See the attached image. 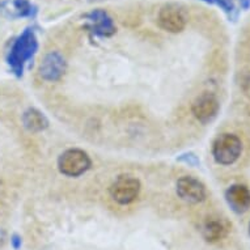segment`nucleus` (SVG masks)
<instances>
[{"mask_svg":"<svg viewBox=\"0 0 250 250\" xmlns=\"http://www.w3.org/2000/svg\"><path fill=\"white\" fill-rule=\"evenodd\" d=\"M38 50V41L33 29H25L24 32L12 42L7 55V63L16 76H22L26 63L32 61Z\"/></svg>","mask_w":250,"mask_h":250,"instance_id":"f257e3e1","label":"nucleus"},{"mask_svg":"<svg viewBox=\"0 0 250 250\" xmlns=\"http://www.w3.org/2000/svg\"><path fill=\"white\" fill-rule=\"evenodd\" d=\"M242 153V142L237 135L224 132L212 143V156L215 163L223 167L233 165Z\"/></svg>","mask_w":250,"mask_h":250,"instance_id":"f03ea898","label":"nucleus"},{"mask_svg":"<svg viewBox=\"0 0 250 250\" xmlns=\"http://www.w3.org/2000/svg\"><path fill=\"white\" fill-rule=\"evenodd\" d=\"M92 167L89 155L80 148H70L58 157V169L61 174L78 178L86 173Z\"/></svg>","mask_w":250,"mask_h":250,"instance_id":"7ed1b4c3","label":"nucleus"},{"mask_svg":"<svg viewBox=\"0 0 250 250\" xmlns=\"http://www.w3.org/2000/svg\"><path fill=\"white\" fill-rule=\"evenodd\" d=\"M142 190L140 181L130 174H122L117 177L109 188L111 199L121 206L131 205L138 199Z\"/></svg>","mask_w":250,"mask_h":250,"instance_id":"20e7f679","label":"nucleus"},{"mask_svg":"<svg viewBox=\"0 0 250 250\" xmlns=\"http://www.w3.org/2000/svg\"><path fill=\"white\" fill-rule=\"evenodd\" d=\"M157 24L169 33H181L188 24V13L182 5L169 3L161 7L157 15Z\"/></svg>","mask_w":250,"mask_h":250,"instance_id":"39448f33","label":"nucleus"},{"mask_svg":"<svg viewBox=\"0 0 250 250\" xmlns=\"http://www.w3.org/2000/svg\"><path fill=\"white\" fill-rule=\"evenodd\" d=\"M220 111V103L213 93L203 92L191 104V113L198 122L202 125H208L216 119Z\"/></svg>","mask_w":250,"mask_h":250,"instance_id":"423d86ee","label":"nucleus"},{"mask_svg":"<svg viewBox=\"0 0 250 250\" xmlns=\"http://www.w3.org/2000/svg\"><path fill=\"white\" fill-rule=\"evenodd\" d=\"M85 29L97 37H111L117 32L114 20L106 11L104 9H93L84 15Z\"/></svg>","mask_w":250,"mask_h":250,"instance_id":"0eeeda50","label":"nucleus"},{"mask_svg":"<svg viewBox=\"0 0 250 250\" xmlns=\"http://www.w3.org/2000/svg\"><path fill=\"white\" fill-rule=\"evenodd\" d=\"M176 191L178 198L191 205L202 203L207 198V190L203 182L193 176H184L178 178Z\"/></svg>","mask_w":250,"mask_h":250,"instance_id":"6e6552de","label":"nucleus"},{"mask_svg":"<svg viewBox=\"0 0 250 250\" xmlns=\"http://www.w3.org/2000/svg\"><path fill=\"white\" fill-rule=\"evenodd\" d=\"M67 62L59 51H50L40 64V76L50 83L58 82L66 74Z\"/></svg>","mask_w":250,"mask_h":250,"instance_id":"1a4fd4ad","label":"nucleus"},{"mask_svg":"<svg viewBox=\"0 0 250 250\" xmlns=\"http://www.w3.org/2000/svg\"><path fill=\"white\" fill-rule=\"evenodd\" d=\"M230 224L224 217L211 216L202 224V236L209 244L223 241L229 234Z\"/></svg>","mask_w":250,"mask_h":250,"instance_id":"9d476101","label":"nucleus"},{"mask_svg":"<svg viewBox=\"0 0 250 250\" xmlns=\"http://www.w3.org/2000/svg\"><path fill=\"white\" fill-rule=\"evenodd\" d=\"M226 201L233 212L241 215L250 208V190L242 184H234L226 191Z\"/></svg>","mask_w":250,"mask_h":250,"instance_id":"9b49d317","label":"nucleus"},{"mask_svg":"<svg viewBox=\"0 0 250 250\" xmlns=\"http://www.w3.org/2000/svg\"><path fill=\"white\" fill-rule=\"evenodd\" d=\"M21 121L24 127L30 132H42L49 127V119L42 111L34 107H29L28 110H25Z\"/></svg>","mask_w":250,"mask_h":250,"instance_id":"f8f14e48","label":"nucleus"},{"mask_svg":"<svg viewBox=\"0 0 250 250\" xmlns=\"http://www.w3.org/2000/svg\"><path fill=\"white\" fill-rule=\"evenodd\" d=\"M13 12L16 17H34L37 8L29 0H13Z\"/></svg>","mask_w":250,"mask_h":250,"instance_id":"ddd939ff","label":"nucleus"},{"mask_svg":"<svg viewBox=\"0 0 250 250\" xmlns=\"http://www.w3.org/2000/svg\"><path fill=\"white\" fill-rule=\"evenodd\" d=\"M207 4H216L220 8L229 15V17L233 16V13H236V5H234V0H202Z\"/></svg>","mask_w":250,"mask_h":250,"instance_id":"4468645a","label":"nucleus"},{"mask_svg":"<svg viewBox=\"0 0 250 250\" xmlns=\"http://www.w3.org/2000/svg\"><path fill=\"white\" fill-rule=\"evenodd\" d=\"M177 161L185 163V164H188L189 167H199L201 165L199 157L195 153H193V152H185V153H182V155L177 157Z\"/></svg>","mask_w":250,"mask_h":250,"instance_id":"2eb2a0df","label":"nucleus"},{"mask_svg":"<svg viewBox=\"0 0 250 250\" xmlns=\"http://www.w3.org/2000/svg\"><path fill=\"white\" fill-rule=\"evenodd\" d=\"M241 85L246 95L250 96V74L244 75V78H242L241 80Z\"/></svg>","mask_w":250,"mask_h":250,"instance_id":"dca6fc26","label":"nucleus"},{"mask_svg":"<svg viewBox=\"0 0 250 250\" xmlns=\"http://www.w3.org/2000/svg\"><path fill=\"white\" fill-rule=\"evenodd\" d=\"M11 244L15 249H20L21 248V237L19 234H13L12 237H11Z\"/></svg>","mask_w":250,"mask_h":250,"instance_id":"f3484780","label":"nucleus"},{"mask_svg":"<svg viewBox=\"0 0 250 250\" xmlns=\"http://www.w3.org/2000/svg\"><path fill=\"white\" fill-rule=\"evenodd\" d=\"M240 5H241L242 9L248 11L250 8V0H240Z\"/></svg>","mask_w":250,"mask_h":250,"instance_id":"a211bd4d","label":"nucleus"},{"mask_svg":"<svg viewBox=\"0 0 250 250\" xmlns=\"http://www.w3.org/2000/svg\"><path fill=\"white\" fill-rule=\"evenodd\" d=\"M249 234H250V223H249Z\"/></svg>","mask_w":250,"mask_h":250,"instance_id":"6ab92c4d","label":"nucleus"}]
</instances>
